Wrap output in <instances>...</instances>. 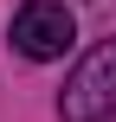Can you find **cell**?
<instances>
[{
  "label": "cell",
  "mask_w": 116,
  "mask_h": 122,
  "mask_svg": "<svg viewBox=\"0 0 116 122\" xmlns=\"http://www.w3.org/2000/svg\"><path fill=\"white\" fill-rule=\"evenodd\" d=\"M110 116H116V39H103L71 64L58 90V122H110Z\"/></svg>",
  "instance_id": "6da1fadb"
},
{
  "label": "cell",
  "mask_w": 116,
  "mask_h": 122,
  "mask_svg": "<svg viewBox=\"0 0 116 122\" xmlns=\"http://www.w3.org/2000/svg\"><path fill=\"white\" fill-rule=\"evenodd\" d=\"M13 51L19 58H32V64H52V58H65L71 45H77V13L65 6V0H26L19 13H13Z\"/></svg>",
  "instance_id": "7a4b0ae2"
}]
</instances>
